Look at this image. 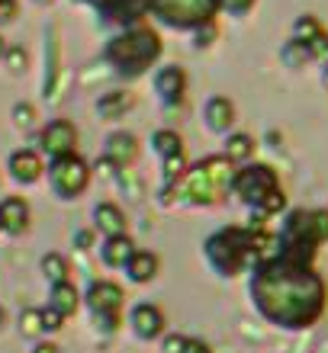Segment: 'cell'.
<instances>
[{
  "mask_svg": "<svg viewBox=\"0 0 328 353\" xmlns=\"http://www.w3.org/2000/svg\"><path fill=\"white\" fill-rule=\"evenodd\" d=\"M248 292L258 315L283 331H306L319 325L328 308V283L312 263H293L287 257H267L254 263Z\"/></svg>",
  "mask_w": 328,
  "mask_h": 353,
  "instance_id": "6da1fadb",
  "label": "cell"
},
{
  "mask_svg": "<svg viewBox=\"0 0 328 353\" xmlns=\"http://www.w3.org/2000/svg\"><path fill=\"white\" fill-rule=\"evenodd\" d=\"M104 55L119 74L135 77V74H142V71H148L161 58V36L148 26H132L106 42Z\"/></svg>",
  "mask_w": 328,
  "mask_h": 353,
  "instance_id": "7a4b0ae2",
  "label": "cell"
},
{
  "mask_svg": "<svg viewBox=\"0 0 328 353\" xmlns=\"http://www.w3.org/2000/svg\"><path fill=\"white\" fill-rule=\"evenodd\" d=\"M232 176L235 164L225 154H216V158H206L193 164V168H187L177 183L193 205H213L232 190Z\"/></svg>",
  "mask_w": 328,
  "mask_h": 353,
  "instance_id": "3957f363",
  "label": "cell"
},
{
  "mask_svg": "<svg viewBox=\"0 0 328 353\" xmlns=\"http://www.w3.org/2000/svg\"><path fill=\"white\" fill-rule=\"evenodd\" d=\"M203 248H206L209 267L225 279H232V276H238L242 270L254 267V232H251V225H248V228H238V225L222 228V232H216L213 238H206Z\"/></svg>",
  "mask_w": 328,
  "mask_h": 353,
  "instance_id": "277c9868",
  "label": "cell"
},
{
  "mask_svg": "<svg viewBox=\"0 0 328 353\" xmlns=\"http://www.w3.org/2000/svg\"><path fill=\"white\" fill-rule=\"evenodd\" d=\"M280 176L271 164H242L235 168L232 176V193L242 199L251 212H258L273 193H280Z\"/></svg>",
  "mask_w": 328,
  "mask_h": 353,
  "instance_id": "5b68a950",
  "label": "cell"
},
{
  "mask_svg": "<svg viewBox=\"0 0 328 353\" xmlns=\"http://www.w3.org/2000/svg\"><path fill=\"white\" fill-rule=\"evenodd\" d=\"M148 13L174 29H197L219 13V0H151Z\"/></svg>",
  "mask_w": 328,
  "mask_h": 353,
  "instance_id": "8992f818",
  "label": "cell"
},
{
  "mask_svg": "<svg viewBox=\"0 0 328 353\" xmlns=\"http://www.w3.org/2000/svg\"><path fill=\"white\" fill-rule=\"evenodd\" d=\"M48 183L61 199H75L87 190L90 183V168L77 154H65V158H55L52 168H48Z\"/></svg>",
  "mask_w": 328,
  "mask_h": 353,
  "instance_id": "52a82bcc",
  "label": "cell"
},
{
  "mask_svg": "<svg viewBox=\"0 0 328 353\" xmlns=\"http://www.w3.org/2000/svg\"><path fill=\"white\" fill-rule=\"evenodd\" d=\"M87 305L94 308L97 321L106 327V331H116L119 325V305H122V289L110 279H94L90 289H87Z\"/></svg>",
  "mask_w": 328,
  "mask_h": 353,
  "instance_id": "ba28073f",
  "label": "cell"
},
{
  "mask_svg": "<svg viewBox=\"0 0 328 353\" xmlns=\"http://www.w3.org/2000/svg\"><path fill=\"white\" fill-rule=\"evenodd\" d=\"M75 145H77V129L68 119H55L42 129V151L52 161L65 158V154H75Z\"/></svg>",
  "mask_w": 328,
  "mask_h": 353,
  "instance_id": "9c48e42d",
  "label": "cell"
},
{
  "mask_svg": "<svg viewBox=\"0 0 328 353\" xmlns=\"http://www.w3.org/2000/svg\"><path fill=\"white\" fill-rule=\"evenodd\" d=\"M129 325L142 341H155V337H161V331H164V312H161L158 305H151V302H142V305L132 308Z\"/></svg>",
  "mask_w": 328,
  "mask_h": 353,
  "instance_id": "30bf717a",
  "label": "cell"
},
{
  "mask_svg": "<svg viewBox=\"0 0 328 353\" xmlns=\"http://www.w3.org/2000/svg\"><path fill=\"white\" fill-rule=\"evenodd\" d=\"M155 90L161 93V100L168 103H180V97H184V90H187V74H184V68L177 65H168L161 68L158 74H155Z\"/></svg>",
  "mask_w": 328,
  "mask_h": 353,
  "instance_id": "8fae6325",
  "label": "cell"
},
{
  "mask_svg": "<svg viewBox=\"0 0 328 353\" xmlns=\"http://www.w3.org/2000/svg\"><path fill=\"white\" fill-rule=\"evenodd\" d=\"M135 154H139V139H135V135H129V132L110 135V141H106V164L126 168V164L135 161Z\"/></svg>",
  "mask_w": 328,
  "mask_h": 353,
  "instance_id": "7c38bea8",
  "label": "cell"
},
{
  "mask_svg": "<svg viewBox=\"0 0 328 353\" xmlns=\"http://www.w3.org/2000/svg\"><path fill=\"white\" fill-rule=\"evenodd\" d=\"M29 225V205L19 196H10L0 203V228L10 234H23Z\"/></svg>",
  "mask_w": 328,
  "mask_h": 353,
  "instance_id": "4fadbf2b",
  "label": "cell"
},
{
  "mask_svg": "<svg viewBox=\"0 0 328 353\" xmlns=\"http://www.w3.org/2000/svg\"><path fill=\"white\" fill-rule=\"evenodd\" d=\"M10 174H13V180H19V183H36L39 176H42V158L29 148L13 151V154H10Z\"/></svg>",
  "mask_w": 328,
  "mask_h": 353,
  "instance_id": "5bb4252c",
  "label": "cell"
},
{
  "mask_svg": "<svg viewBox=\"0 0 328 353\" xmlns=\"http://www.w3.org/2000/svg\"><path fill=\"white\" fill-rule=\"evenodd\" d=\"M235 122V103L229 97H213L206 103V125L213 132H229Z\"/></svg>",
  "mask_w": 328,
  "mask_h": 353,
  "instance_id": "9a60e30c",
  "label": "cell"
},
{
  "mask_svg": "<svg viewBox=\"0 0 328 353\" xmlns=\"http://www.w3.org/2000/svg\"><path fill=\"white\" fill-rule=\"evenodd\" d=\"M132 254H135V248H132L129 234H113V238L104 241V248H100V257H104L106 267H126V261H129Z\"/></svg>",
  "mask_w": 328,
  "mask_h": 353,
  "instance_id": "2e32d148",
  "label": "cell"
},
{
  "mask_svg": "<svg viewBox=\"0 0 328 353\" xmlns=\"http://www.w3.org/2000/svg\"><path fill=\"white\" fill-rule=\"evenodd\" d=\"M94 219H97V228H100L106 238H113V234H126V215H122L119 205L100 203L94 209Z\"/></svg>",
  "mask_w": 328,
  "mask_h": 353,
  "instance_id": "e0dca14e",
  "label": "cell"
},
{
  "mask_svg": "<svg viewBox=\"0 0 328 353\" xmlns=\"http://www.w3.org/2000/svg\"><path fill=\"white\" fill-rule=\"evenodd\" d=\"M77 302H81V296H77V289H75V283H55L52 286V296H48V308H55L61 318H68V315H75L77 312Z\"/></svg>",
  "mask_w": 328,
  "mask_h": 353,
  "instance_id": "ac0fdd59",
  "label": "cell"
},
{
  "mask_svg": "<svg viewBox=\"0 0 328 353\" xmlns=\"http://www.w3.org/2000/svg\"><path fill=\"white\" fill-rule=\"evenodd\" d=\"M126 273H129L132 283H148V279L158 276V257L148 251H135L126 261Z\"/></svg>",
  "mask_w": 328,
  "mask_h": 353,
  "instance_id": "d6986e66",
  "label": "cell"
},
{
  "mask_svg": "<svg viewBox=\"0 0 328 353\" xmlns=\"http://www.w3.org/2000/svg\"><path fill=\"white\" fill-rule=\"evenodd\" d=\"M254 148H258L254 139L251 135H244V132H235V135L225 139V158L232 161V164H251Z\"/></svg>",
  "mask_w": 328,
  "mask_h": 353,
  "instance_id": "ffe728a7",
  "label": "cell"
},
{
  "mask_svg": "<svg viewBox=\"0 0 328 353\" xmlns=\"http://www.w3.org/2000/svg\"><path fill=\"white\" fill-rule=\"evenodd\" d=\"M280 61L287 68H293V71H300V68L312 65L309 46H306V42H300V39H287V42L280 46Z\"/></svg>",
  "mask_w": 328,
  "mask_h": 353,
  "instance_id": "44dd1931",
  "label": "cell"
},
{
  "mask_svg": "<svg viewBox=\"0 0 328 353\" xmlns=\"http://www.w3.org/2000/svg\"><path fill=\"white\" fill-rule=\"evenodd\" d=\"M129 106H132V93H126V90H110L100 97V103H97V110H100L104 119H119Z\"/></svg>",
  "mask_w": 328,
  "mask_h": 353,
  "instance_id": "7402d4cb",
  "label": "cell"
},
{
  "mask_svg": "<svg viewBox=\"0 0 328 353\" xmlns=\"http://www.w3.org/2000/svg\"><path fill=\"white\" fill-rule=\"evenodd\" d=\"M151 145H155V151H158L161 158H171V154H180L184 151V141H180L177 132H171V129H161L151 135Z\"/></svg>",
  "mask_w": 328,
  "mask_h": 353,
  "instance_id": "603a6c76",
  "label": "cell"
},
{
  "mask_svg": "<svg viewBox=\"0 0 328 353\" xmlns=\"http://www.w3.org/2000/svg\"><path fill=\"white\" fill-rule=\"evenodd\" d=\"M322 23L319 17H312V13H302V17H296V23H293L290 29V39H300V42H309V39H316L322 32Z\"/></svg>",
  "mask_w": 328,
  "mask_h": 353,
  "instance_id": "cb8c5ba5",
  "label": "cell"
},
{
  "mask_svg": "<svg viewBox=\"0 0 328 353\" xmlns=\"http://www.w3.org/2000/svg\"><path fill=\"white\" fill-rule=\"evenodd\" d=\"M42 273H46V279H52V286H55V283H65L68 261L61 254H46V257H42Z\"/></svg>",
  "mask_w": 328,
  "mask_h": 353,
  "instance_id": "d4e9b609",
  "label": "cell"
},
{
  "mask_svg": "<svg viewBox=\"0 0 328 353\" xmlns=\"http://www.w3.org/2000/svg\"><path fill=\"white\" fill-rule=\"evenodd\" d=\"M19 331L26 337L42 334V308H26V312L19 315Z\"/></svg>",
  "mask_w": 328,
  "mask_h": 353,
  "instance_id": "484cf974",
  "label": "cell"
},
{
  "mask_svg": "<svg viewBox=\"0 0 328 353\" xmlns=\"http://www.w3.org/2000/svg\"><path fill=\"white\" fill-rule=\"evenodd\" d=\"M254 3L258 0H219V10L229 13V17H244V13H251Z\"/></svg>",
  "mask_w": 328,
  "mask_h": 353,
  "instance_id": "4316f807",
  "label": "cell"
},
{
  "mask_svg": "<svg viewBox=\"0 0 328 353\" xmlns=\"http://www.w3.org/2000/svg\"><path fill=\"white\" fill-rule=\"evenodd\" d=\"M216 36H219L216 19H209V23H200V26H197V46H200V48L213 46V42H216Z\"/></svg>",
  "mask_w": 328,
  "mask_h": 353,
  "instance_id": "83f0119b",
  "label": "cell"
},
{
  "mask_svg": "<svg viewBox=\"0 0 328 353\" xmlns=\"http://www.w3.org/2000/svg\"><path fill=\"white\" fill-rule=\"evenodd\" d=\"M32 119H36V110H32L29 103H17V106H13V122H17V125L26 129V125H32Z\"/></svg>",
  "mask_w": 328,
  "mask_h": 353,
  "instance_id": "f1b7e54d",
  "label": "cell"
},
{
  "mask_svg": "<svg viewBox=\"0 0 328 353\" xmlns=\"http://www.w3.org/2000/svg\"><path fill=\"white\" fill-rule=\"evenodd\" d=\"M7 65H10V71H23V68H26V52H23V48H7Z\"/></svg>",
  "mask_w": 328,
  "mask_h": 353,
  "instance_id": "f546056e",
  "label": "cell"
},
{
  "mask_svg": "<svg viewBox=\"0 0 328 353\" xmlns=\"http://www.w3.org/2000/svg\"><path fill=\"white\" fill-rule=\"evenodd\" d=\"M61 321H65V318L58 315L55 308H42V331H58Z\"/></svg>",
  "mask_w": 328,
  "mask_h": 353,
  "instance_id": "4dcf8cb0",
  "label": "cell"
},
{
  "mask_svg": "<svg viewBox=\"0 0 328 353\" xmlns=\"http://www.w3.org/2000/svg\"><path fill=\"white\" fill-rule=\"evenodd\" d=\"M17 19V0H0V26Z\"/></svg>",
  "mask_w": 328,
  "mask_h": 353,
  "instance_id": "1f68e13d",
  "label": "cell"
},
{
  "mask_svg": "<svg viewBox=\"0 0 328 353\" xmlns=\"http://www.w3.org/2000/svg\"><path fill=\"white\" fill-rule=\"evenodd\" d=\"M184 350H187V337H180V334L164 337V353H184Z\"/></svg>",
  "mask_w": 328,
  "mask_h": 353,
  "instance_id": "d6a6232c",
  "label": "cell"
},
{
  "mask_svg": "<svg viewBox=\"0 0 328 353\" xmlns=\"http://www.w3.org/2000/svg\"><path fill=\"white\" fill-rule=\"evenodd\" d=\"M184 353H213V347L203 344V341H187V350Z\"/></svg>",
  "mask_w": 328,
  "mask_h": 353,
  "instance_id": "836d02e7",
  "label": "cell"
},
{
  "mask_svg": "<svg viewBox=\"0 0 328 353\" xmlns=\"http://www.w3.org/2000/svg\"><path fill=\"white\" fill-rule=\"evenodd\" d=\"M90 241H94V234H90V232H77L75 244L81 248V251H87V248H90Z\"/></svg>",
  "mask_w": 328,
  "mask_h": 353,
  "instance_id": "e575fe53",
  "label": "cell"
},
{
  "mask_svg": "<svg viewBox=\"0 0 328 353\" xmlns=\"http://www.w3.org/2000/svg\"><path fill=\"white\" fill-rule=\"evenodd\" d=\"M32 353H58V347L55 344H36V350Z\"/></svg>",
  "mask_w": 328,
  "mask_h": 353,
  "instance_id": "d590c367",
  "label": "cell"
},
{
  "mask_svg": "<svg viewBox=\"0 0 328 353\" xmlns=\"http://www.w3.org/2000/svg\"><path fill=\"white\" fill-rule=\"evenodd\" d=\"M322 84H325V90H328V65H322Z\"/></svg>",
  "mask_w": 328,
  "mask_h": 353,
  "instance_id": "8d00e7d4",
  "label": "cell"
},
{
  "mask_svg": "<svg viewBox=\"0 0 328 353\" xmlns=\"http://www.w3.org/2000/svg\"><path fill=\"white\" fill-rule=\"evenodd\" d=\"M7 55V42H3V36H0V58Z\"/></svg>",
  "mask_w": 328,
  "mask_h": 353,
  "instance_id": "74e56055",
  "label": "cell"
},
{
  "mask_svg": "<svg viewBox=\"0 0 328 353\" xmlns=\"http://www.w3.org/2000/svg\"><path fill=\"white\" fill-rule=\"evenodd\" d=\"M3 321H7V312H3V308H0V327H3Z\"/></svg>",
  "mask_w": 328,
  "mask_h": 353,
  "instance_id": "f35d334b",
  "label": "cell"
},
{
  "mask_svg": "<svg viewBox=\"0 0 328 353\" xmlns=\"http://www.w3.org/2000/svg\"><path fill=\"white\" fill-rule=\"evenodd\" d=\"M36 3H52V0H36Z\"/></svg>",
  "mask_w": 328,
  "mask_h": 353,
  "instance_id": "ab89813d",
  "label": "cell"
}]
</instances>
